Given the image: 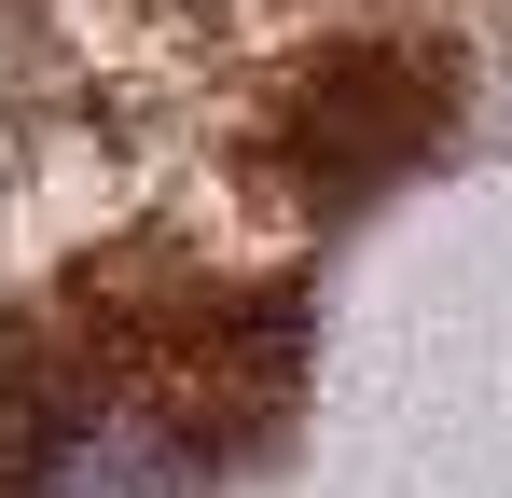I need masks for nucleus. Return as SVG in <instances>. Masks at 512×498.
<instances>
[{"mask_svg":"<svg viewBox=\"0 0 512 498\" xmlns=\"http://www.w3.org/2000/svg\"><path fill=\"white\" fill-rule=\"evenodd\" d=\"M14 498H222V457L153 388H84V402H56L28 429Z\"/></svg>","mask_w":512,"mask_h":498,"instance_id":"obj_1","label":"nucleus"}]
</instances>
